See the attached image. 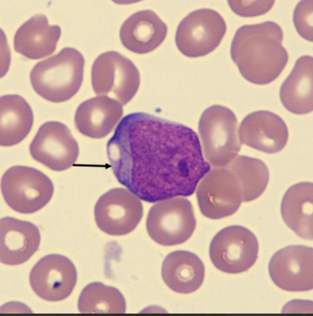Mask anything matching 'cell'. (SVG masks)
Returning <instances> with one entry per match:
<instances>
[{
    "label": "cell",
    "mask_w": 313,
    "mask_h": 316,
    "mask_svg": "<svg viewBox=\"0 0 313 316\" xmlns=\"http://www.w3.org/2000/svg\"><path fill=\"white\" fill-rule=\"evenodd\" d=\"M94 212L100 230L110 235L121 236L136 228L142 217L143 208L140 199L129 190L117 188L99 198Z\"/></svg>",
    "instance_id": "10"
},
{
    "label": "cell",
    "mask_w": 313,
    "mask_h": 316,
    "mask_svg": "<svg viewBox=\"0 0 313 316\" xmlns=\"http://www.w3.org/2000/svg\"><path fill=\"white\" fill-rule=\"evenodd\" d=\"M29 150L34 160L56 171L72 166L79 153L78 143L69 129L56 121L46 122L40 127Z\"/></svg>",
    "instance_id": "11"
},
{
    "label": "cell",
    "mask_w": 313,
    "mask_h": 316,
    "mask_svg": "<svg viewBox=\"0 0 313 316\" xmlns=\"http://www.w3.org/2000/svg\"><path fill=\"white\" fill-rule=\"evenodd\" d=\"M80 312L84 314H123L125 298L116 288L100 282L91 283L82 290L78 301Z\"/></svg>",
    "instance_id": "24"
},
{
    "label": "cell",
    "mask_w": 313,
    "mask_h": 316,
    "mask_svg": "<svg viewBox=\"0 0 313 316\" xmlns=\"http://www.w3.org/2000/svg\"><path fill=\"white\" fill-rule=\"evenodd\" d=\"M198 205L202 214L212 219H218L235 213L243 202L238 191L219 178L207 173L196 191Z\"/></svg>",
    "instance_id": "21"
},
{
    "label": "cell",
    "mask_w": 313,
    "mask_h": 316,
    "mask_svg": "<svg viewBox=\"0 0 313 316\" xmlns=\"http://www.w3.org/2000/svg\"><path fill=\"white\" fill-rule=\"evenodd\" d=\"M222 16L213 10H194L180 22L175 40L177 48L185 56L195 58L206 55L219 45L226 31Z\"/></svg>",
    "instance_id": "9"
},
{
    "label": "cell",
    "mask_w": 313,
    "mask_h": 316,
    "mask_svg": "<svg viewBox=\"0 0 313 316\" xmlns=\"http://www.w3.org/2000/svg\"><path fill=\"white\" fill-rule=\"evenodd\" d=\"M238 134L241 143L268 154L282 150L289 136L283 120L277 114L264 110L247 115L240 125Z\"/></svg>",
    "instance_id": "14"
},
{
    "label": "cell",
    "mask_w": 313,
    "mask_h": 316,
    "mask_svg": "<svg viewBox=\"0 0 313 316\" xmlns=\"http://www.w3.org/2000/svg\"><path fill=\"white\" fill-rule=\"evenodd\" d=\"M313 0H302L296 5L293 21L298 34L305 40L313 41Z\"/></svg>",
    "instance_id": "25"
},
{
    "label": "cell",
    "mask_w": 313,
    "mask_h": 316,
    "mask_svg": "<svg viewBox=\"0 0 313 316\" xmlns=\"http://www.w3.org/2000/svg\"><path fill=\"white\" fill-rule=\"evenodd\" d=\"M237 128L235 114L227 107L212 105L202 114L198 131L205 157L213 166H225L237 156L241 148Z\"/></svg>",
    "instance_id": "4"
},
{
    "label": "cell",
    "mask_w": 313,
    "mask_h": 316,
    "mask_svg": "<svg viewBox=\"0 0 313 316\" xmlns=\"http://www.w3.org/2000/svg\"><path fill=\"white\" fill-rule=\"evenodd\" d=\"M61 33L60 27L49 25L45 15H35L16 31L14 39V49L30 59L44 57L55 51Z\"/></svg>",
    "instance_id": "18"
},
{
    "label": "cell",
    "mask_w": 313,
    "mask_h": 316,
    "mask_svg": "<svg viewBox=\"0 0 313 316\" xmlns=\"http://www.w3.org/2000/svg\"><path fill=\"white\" fill-rule=\"evenodd\" d=\"M313 185L303 182L290 187L281 204V213L286 224L298 236L313 240Z\"/></svg>",
    "instance_id": "22"
},
{
    "label": "cell",
    "mask_w": 313,
    "mask_h": 316,
    "mask_svg": "<svg viewBox=\"0 0 313 316\" xmlns=\"http://www.w3.org/2000/svg\"><path fill=\"white\" fill-rule=\"evenodd\" d=\"M123 114L122 105L109 97L99 96L81 103L74 121L77 130L88 137L102 138L112 131Z\"/></svg>",
    "instance_id": "17"
},
{
    "label": "cell",
    "mask_w": 313,
    "mask_h": 316,
    "mask_svg": "<svg viewBox=\"0 0 313 316\" xmlns=\"http://www.w3.org/2000/svg\"><path fill=\"white\" fill-rule=\"evenodd\" d=\"M168 31L166 24L153 11L137 12L123 23L120 30L121 42L126 48L143 54L157 48L164 41Z\"/></svg>",
    "instance_id": "16"
},
{
    "label": "cell",
    "mask_w": 313,
    "mask_h": 316,
    "mask_svg": "<svg viewBox=\"0 0 313 316\" xmlns=\"http://www.w3.org/2000/svg\"><path fill=\"white\" fill-rule=\"evenodd\" d=\"M259 244L254 234L242 226L232 225L218 232L209 247L211 260L215 267L230 274L248 270L257 258Z\"/></svg>",
    "instance_id": "8"
},
{
    "label": "cell",
    "mask_w": 313,
    "mask_h": 316,
    "mask_svg": "<svg viewBox=\"0 0 313 316\" xmlns=\"http://www.w3.org/2000/svg\"><path fill=\"white\" fill-rule=\"evenodd\" d=\"M85 60L73 48L66 47L36 64L30 73L33 88L44 99L55 103L67 101L79 89Z\"/></svg>",
    "instance_id": "3"
},
{
    "label": "cell",
    "mask_w": 313,
    "mask_h": 316,
    "mask_svg": "<svg viewBox=\"0 0 313 316\" xmlns=\"http://www.w3.org/2000/svg\"><path fill=\"white\" fill-rule=\"evenodd\" d=\"M41 240L37 227L29 221L7 216L0 219V261L21 264L37 251Z\"/></svg>",
    "instance_id": "15"
},
{
    "label": "cell",
    "mask_w": 313,
    "mask_h": 316,
    "mask_svg": "<svg viewBox=\"0 0 313 316\" xmlns=\"http://www.w3.org/2000/svg\"><path fill=\"white\" fill-rule=\"evenodd\" d=\"M77 273L73 263L66 257L51 254L40 259L29 275L31 287L41 298L58 301L68 297L76 285Z\"/></svg>",
    "instance_id": "13"
},
{
    "label": "cell",
    "mask_w": 313,
    "mask_h": 316,
    "mask_svg": "<svg viewBox=\"0 0 313 316\" xmlns=\"http://www.w3.org/2000/svg\"><path fill=\"white\" fill-rule=\"evenodd\" d=\"M196 222L193 206L186 198L176 197L160 202L150 209L146 227L151 238L158 244L172 246L182 244L192 236Z\"/></svg>",
    "instance_id": "6"
},
{
    "label": "cell",
    "mask_w": 313,
    "mask_h": 316,
    "mask_svg": "<svg viewBox=\"0 0 313 316\" xmlns=\"http://www.w3.org/2000/svg\"><path fill=\"white\" fill-rule=\"evenodd\" d=\"M228 3L232 10L238 15L252 17L263 15L272 8L274 1H229Z\"/></svg>",
    "instance_id": "26"
},
{
    "label": "cell",
    "mask_w": 313,
    "mask_h": 316,
    "mask_svg": "<svg viewBox=\"0 0 313 316\" xmlns=\"http://www.w3.org/2000/svg\"><path fill=\"white\" fill-rule=\"evenodd\" d=\"M283 39L281 27L272 21L240 27L232 43L231 55L242 76L260 85L277 78L288 60Z\"/></svg>",
    "instance_id": "2"
},
{
    "label": "cell",
    "mask_w": 313,
    "mask_h": 316,
    "mask_svg": "<svg viewBox=\"0 0 313 316\" xmlns=\"http://www.w3.org/2000/svg\"><path fill=\"white\" fill-rule=\"evenodd\" d=\"M313 248L292 245L275 252L269 264L270 277L281 289L290 292L309 291L313 288Z\"/></svg>",
    "instance_id": "12"
},
{
    "label": "cell",
    "mask_w": 313,
    "mask_h": 316,
    "mask_svg": "<svg viewBox=\"0 0 313 316\" xmlns=\"http://www.w3.org/2000/svg\"><path fill=\"white\" fill-rule=\"evenodd\" d=\"M106 149L118 181L149 203L191 195L211 169L193 130L145 113L123 117Z\"/></svg>",
    "instance_id": "1"
},
{
    "label": "cell",
    "mask_w": 313,
    "mask_h": 316,
    "mask_svg": "<svg viewBox=\"0 0 313 316\" xmlns=\"http://www.w3.org/2000/svg\"><path fill=\"white\" fill-rule=\"evenodd\" d=\"M2 193L7 205L22 214L35 212L51 200L54 191L51 180L32 167L15 166L7 170L1 183Z\"/></svg>",
    "instance_id": "5"
},
{
    "label": "cell",
    "mask_w": 313,
    "mask_h": 316,
    "mask_svg": "<svg viewBox=\"0 0 313 316\" xmlns=\"http://www.w3.org/2000/svg\"><path fill=\"white\" fill-rule=\"evenodd\" d=\"M139 71L129 59L118 52L99 55L91 70L92 87L98 95L126 104L134 96L140 83Z\"/></svg>",
    "instance_id": "7"
},
{
    "label": "cell",
    "mask_w": 313,
    "mask_h": 316,
    "mask_svg": "<svg viewBox=\"0 0 313 316\" xmlns=\"http://www.w3.org/2000/svg\"><path fill=\"white\" fill-rule=\"evenodd\" d=\"M33 123V112L23 98L17 94L1 97V146H10L20 143L30 132Z\"/></svg>",
    "instance_id": "23"
},
{
    "label": "cell",
    "mask_w": 313,
    "mask_h": 316,
    "mask_svg": "<svg viewBox=\"0 0 313 316\" xmlns=\"http://www.w3.org/2000/svg\"><path fill=\"white\" fill-rule=\"evenodd\" d=\"M281 101L293 114H303L313 111V57L305 55L296 61L282 85Z\"/></svg>",
    "instance_id": "20"
},
{
    "label": "cell",
    "mask_w": 313,
    "mask_h": 316,
    "mask_svg": "<svg viewBox=\"0 0 313 316\" xmlns=\"http://www.w3.org/2000/svg\"><path fill=\"white\" fill-rule=\"evenodd\" d=\"M161 275L165 283L178 293L188 294L198 289L205 276V268L195 254L177 250L168 254L162 265Z\"/></svg>",
    "instance_id": "19"
}]
</instances>
